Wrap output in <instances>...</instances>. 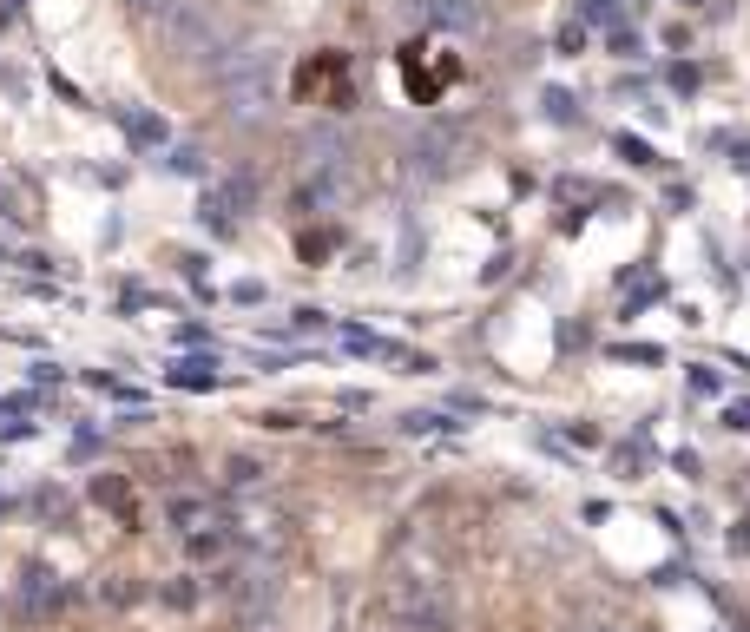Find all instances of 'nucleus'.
Here are the masks:
<instances>
[{"mask_svg":"<svg viewBox=\"0 0 750 632\" xmlns=\"http://www.w3.org/2000/svg\"><path fill=\"white\" fill-rule=\"evenodd\" d=\"M7 507H14V501H7V494H0V514H7Z\"/></svg>","mask_w":750,"mask_h":632,"instance_id":"b1692460","label":"nucleus"},{"mask_svg":"<svg viewBox=\"0 0 750 632\" xmlns=\"http://www.w3.org/2000/svg\"><path fill=\"white\" fill-rule=\"evenodd\" d=\"M224 488H264V461L257 455H231L224 461Z\"/></svg>","mask_w":750,"mask_h":632,"instance_id":"1a4fd4ad","label":"nucleus"},{"mask_svg":"<svg viewBox=\"0 0 750 632\" xmlns=\"http://www.w3.org/2000/svg\"><path fill=\"white\" fill-rule=\"evenodd\" d=\"M579 47H586V27H579V20H566V27H560V53H579Z\"/></svg>","mask_w":750,"mask_h":632,"instance_id":"412c9836","label":"nucleus"},{"mask_svg":"<svg viewBox=\"0 0 750 632\" xmlns=\"http://www.w3.org/2000/svg\"><path fill=\"white\" fill-rule=\"evenodd\" d=\"M165 521H172L178 534H198V527L218 521V507L204 501V494H172V501H165Z\"/></svg>","mask_w":750,"mask_h":632,"instance_id":"39448f33","label":"nucleus"},{"mask_svg":"<svg viewBox=\"0 0 750 632\" xmlns=\"http://www.w3.org/2000/svg\"><path fill=\"white\" fill-rule=\"evenodd\" d=\"M20 619H47V613H60L66 606V586H60V573H47V567H27L20 573Z\"/></svg>","mask_w":750,"mask_h":632,"instance_id":"7ed1b4c3","label":"nucleus"},{"mask_svg":"<svg viewBox=\"0 0 750 632\" xmlns=\"http://www.w3.org/2000/svg\"><path fill=\"white\" fill-rule=\"evenodd\" d=\"M139 593H145V586H139V580H125V573H112V580L99 586V600H106V606H132Z\"/></svg>","mask_w":750,"mask_h":632,"instance_id":"f8f14e48","label":"nucleus"},{"mask_svg":"<svg viewBox=\"0 0 750 632\" xmlns=\"http://www.w3.org/2000/svg\"><path fill=\"white\" fill-rule=\"evenodd\" d=\"M93 501H99V507H112L119 521H132V494H125L119 474H99V481H93Z\"/></svg>","mask_w":750,"mask_h":632,"instance_id":"6e6552de","label":"nucleus"},{"mask_svg":"<svg viewBox=\"0 0 750 632\" xmlns=\"http://www.w3.org/2000/svg\"><path fill=\"white\" fill-rule=\"evenodd\" d=\"M119 126H125V139L139 145V152H158V145L172 139V132H165V119H158V112H119Z\"/></svg>","mask_w":750,"mask_h":632,"instance_id":"0eeeda50","label":"nucleus"},{"mask_svg":"<svg viewBox=\"0 0 750 632\" xmlns=\"http://www.w3.org/2000/svg\"><path fill=\"white\" fill-rule=\"evenodd\" d=\"M612 145H619V158H625V165H639V172H652V165H658V152L645 139H632V132H619Z\"/></svg>","mask_w":750,"mask_h":632,"instance_id":"9b49d317","label":"nucleus"},{"mask_svg":"<svg viewBox=\"0 0 750 632\" xmlns=\"http://www.w3.org/2000/svg\"><path fill=\"white\" fill-rule=\"evenodd\" d=\"M323 323H329V316H323V310H290V330H297V336L323 330Z\"/></svg>","mask_w":750,"mask_h":632,"instance_id":"f3484780","label":"nucleus"},{"mask_svg":"<svg viewBox=\"0 0 750 632\" xmlns=\"http://www.w3.org/2000/svg\"><path fill=\"white\" fill-rule=\"evenodd\" d=\"M165 606L191 613V606H198V580H191V573H185V580H172V586H165Z\"/></svg>","mask_w":750,"mask_h":632,"instance_id":"4468645a","label":"nucleus"},{"mask_svg":"<svg viewBox=\"0 0 750 632\" xmlns=\"http://www.w3.org/2000/svg\"><path fill=\"white\" fill-rule=\"evenodd\" d=\"M165 165H172V172H191V178H198V172H204V158H198V152H191V145H178V152H172V158H165Z\"/></svg>","mask_w":750,"mask_h":632,"instance_id":"2eb2a0df","label":"nucleus"},{"mask_svg":"<svg viewBox=\"0 0 750 632\" xmlns=\"http://www.w3.org/2000/svg\"><path fill=\"white\" fill-rule=\"evenodd\" d=\"M218 86H224V106H231V119H244V126L270 119V106H277V86H283L277 47H231V53H218Z\"/></svg>","mask_w":750,"mask_h":632,"instance_id":"f257e3e1","label":"nucleus"},{"mask_svg":"<svg viewBox=\"0 0 750 632\" xmlns=\"http://www.w3.org/2000/svg\"><path fill=\"white\" fill-rule=\"evenodd\" d=\"M547 119H560V126H573V93H547Z\"/></svg>","mask_w":750,"mask_h":632,"instance_id":"6ab92c4d","label":"nucleus"},{"mask_svg":"<svg viewBox=\"0 0 750 632\" xmlns=\"http://www.w3.org/2000/svg\"><path fill=\"white\" fill-rule=\"evenodd\" d=\"M224 593H231L244 613H264V606L277 600V580H270V567H237V573H224Z\"/></svg>","mask_w":750,"mask_h":632,"instance_id":"20e7f679","label":"nucleus"},{"mask_svg":"<svg viewBox=\"0 0 750 632\" xmlns=\"http://www.w3.org/2000/svg\"><path fill=\"white\" fill-rule=\"evenodd\" d=\"M672 93H698V66H691V60L672 66Z\"/></svg>","mask_w":750,"mask_h":632,"instance_id":"dca6fc26","label":"nucleus"},{"mask_svg":"<svg viewBox=\"0 0 750 632\" xmlns=\"http://www.w3.org/2000/svg\"><path fill=\"white\" fill-rule=\"evenodd\" d=\"M33 507H40V514H53V521H60V514H66V494H60V488H40V494H33Z\"/></svg>","mask_w":750,"mask_h":632,"instance_id":"a211bd4d","label":"nucleus"},{"mask_svg":"<svg viewBox=\"0 0 750 632\" xmlns=\"http://www.w3.org/2000/svg\"><path fill=\"white\" fill-rule=\"evenodd\" d=\"M158 33H165V40H172L178 53H185V60H218V47H224V33H218V20L204 14L198 0H172V7H165V14L152 20Z\"/></svg>","mask_w":750,"mask_h":632,"instance_id":"f03ea898","label":"nucleus"},{"mask_svg":"<svg viewBox=\"0 0 750 632\" xmlns=\"http://www.w3.org/2000/svg\"><path fill=\"white\" fill-rule=\"evenodd\" d=\"M685 7H698V0H685Z\"/></svg>","mask_w":750,"mask_h":632,"instance_id":"393cba45","label":"nucleus"},{"mask_svg":"<svg viewBox=\"0 0 750 632\" xmlns=\"http://www.w3.org/2000/svg\"><path fill=\"white\" fill-rule=\"evenodd\" d=\"M435 20H441V27H474L481 14H474L468 0H441V7H435Z\"/></svg>","mask_w":750,"mask_h":632,"instance_id":"ddd939ff","label":"nucleus"},{"mask_svg":"<svg viewBox=\"0 0 750 632\" xmlns=\"http://www.w3.org/2000/svg\"><path fill=\"white\" fill-rule=\"evenodd\" d=\"M165 382H172V389H218V356H178V363L165 369Z\"/></svg>","mask_w":750,"mask_h":632,"instance_id":"423d86ee","label":"nucleus"},{"mask_svg":"<svg viewBox=\"0 0 750 632\" xmlns=\"http://www.w3.org/2000/svg\"><path fill=\"white\" fill-rule=\"evenodd\" d=\"M612 53H619V60H632V53H639V33H625V27H612Z\"/></svg>","mask_w":750,"mask_h":632,"instance_id":"4be33fe9","label":"nucleus"},{"mask_svg":"<svg viewBox=\"0 0 750 632\" xmlns=\"http://www.w3.org/2000/svg\"><path fill=\"white\" fill-rule=\"evenodd\" d=\"M579 27H619V0H579Z\"/></svg>","mask_w":750,"mask_h":632,"instance_id":"9d476101","label":"nucleus"},{"mask_svg":"<svg viewBox=\"0 0 750 632\" xmlns=\"http://www.w3.org/2000/svg\"><path fill=\"white\" fill-rule=\"evenodd\" d=\"M125 7H132V14H139V20H158V14H165V7H172V0H125Z\"/></svg>","mask_w":750,"mask_h":632,"instance_id":"5701e85b","label":"nucleus"},{"mask_svg":"<svg viewBox=\"0 0 750 632\" xmlns=\"http://www.w3.org/2000/svg\"><path fill=\"white\" fill-rule=\"evenodd\" d=\"M612 356H625V363H658V349H652V343H619Z\"/></svg>","mask_w":750,"mask_h":632,"instance_id":"aec40b11","label":"nucleus"}]
</instances>
